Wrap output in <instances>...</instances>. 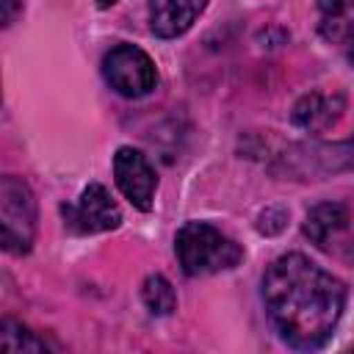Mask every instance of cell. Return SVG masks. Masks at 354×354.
Instances as JSON below:
<instances>
[{
	"label": "cell",
	"mask_w": 354,
	"mask_h": 354,
	"mask_svg": "<svg viewBox=\"0 0 354 354\" xmlns=\"http://www.w3.org/2000/svg\"><path fill=\"white\" fill-rule=\"evenodd\" d=\"M260 293L277 335L299 351L321 348L346 307V285L301 252L277 257L263 274Z\"/></svg>",
	"instance_id": "obj_1"
},
{
	"label": "cell",
	"mask_w": 354,
	"mask_h": 354,
	"mask_svg": "<svg viewBox=\"0 0 354 354\" xmlns=\"http://www.w3.org/2000/svg\"><path fill=\"white\" fill-rule=\"evenodd\" d=\"M174 252L188 277L230 271L243 260V249L207 221H185L177 230Z\"/></svg>",
	"instance_id": "obj_2"
},
{
	"label": "cell",
	"mask_w": 354,
	"mask_h": 354,
	"mask_svg": "<svg viewBox=\"0 0 354 354\" xmlns=\"http://www.w3.org/2000/svg\"><path fill=\"white\" fill-rule=\"evenodd\" d=\"M3 246L11 254H28L36 238V199L25 180L6 174L0 180Z\"/></svg>",
	"instance_id": "obj_3"
},
{
	"label": "cell",
	"mask_w": 354,
	"mask_h": 354,
	"mask_svg": "<svg viewBox=\"0 0 354 354\" xmlns=\"http://www.w3.org/2000/svg\"><path fill=\"white\" fill-rule=\"evenodd\" d=\"M102 77L116 94L127 100H141L158 86L155 61L141 47L127 41L113 44L102 55Z\"/></svg>",
	"instance_id": "obj_4"
},
{
	"label": "cell",
	"mask_w": 354,
	"mask_h": 354,
	"mask_svg": "<svg viewBox=\"0 0 354 354\" xmlns=\"http://www.w3.org/2000/svg\"><path fill=\"white\" fill-rule=\"evenodd\" d=\"M113 180L124 199L138 210H152L158 191V174L147 155L136 147H119L113 155Z\"/></svg>",
	"instance_id": "obj_5"
},
{
	"label": "cell",
	"mask_w": 354,
	"mask_h": 354,
	"mask_svg": "<svg viewBox=\"0 0 354 354\" xmlns=\"http://www.w3.org/2000/svg\"><path fill=\"white\" fill-rule=\"evenodd\" d=\"M66 213V221L75 232H83V235H94V232H108V230H116L122 224V210L119 205L111 199L108 188L100 185V183H88L83 191H80V199L64 210Z\"/></svg>",
	"instance_id": "obj_6"
},
{
	"label": "cell",
	"mask_w": 354,
	"mask_h": 354,
	"mask_svg": "<svg viewBox=\"0 0 354 354\" xmlns=\"http://www.w3.org/2000/svg\"><path fill=\"white\" fill-rule=\"evenodd\" d=\"M346 111V97L343 94H326V91H310L304 94L293 111H290V122L307 133H326L332 124H337V119Z\"/></svg>",
	"instance_id": "obj_7"
},
{
	"label": "cell",
	"mask_w": 354,
	"mask_h": 354,
	"mask_svg": "<svg viewBox=\"0 0 354 354\" xmlns=\"http://www.w3.org/2000/svg\"><path fill=\"white\" fill-rule=\"evenodd\" d=\"M207 0H149V28L158 39L183 36L205 11Z\"/></svg>",
	"instance_id": "obj_8"
},
{
	"label": "cell",
	"mask_w": 354,
	"mask_h": 354,
	"mask_svg": "<svg viewBox=\"0 0 354 354\" xmlns=\"http://www.w3.org/2000/svg\"><path fill=\"white\" fill-rule=\"evenodd\" d=\"M348 224V207L340 202H321L304 218V235L315 246H326Z\"/></svg>",
	"instance_id": "obj_9"
},
{
	"label": "cell",
	"mask_w": 354,
	"mask_h": 354,
	"mask_svg": "<svg viewBox=\"0 0 354 354\" xmlns=\"http://www.w3.org/2000/svg\"><path fill=\"white\" fill-rule=\"evenodd\" d=\"M141 299L152 315H171L177 310V293L163 274H149L144 279Z\"/></svg>",
	"instance_id": "obj_10"
},
{
	"label": "cell",
	"mask_w": 354,
	"mask_h": 354,
	"mask_svg": "<svg viewBox=\"0 0 354 354\" xmlns=\"http://www.w3.org/2000/svg\"><path fill=\"white\" fill-rule=\"evenodd\" d=\"M0 351H14V354H25V351H47V343L39 340L30 329H25L22 324H17L14 318H3L0 321Z\"/></svg>",
	"instance_id": "obj_11"
},
{
	"label": "cell",
	"mask_w": 354,
	"mask_h": 354,
	"mask_svg": "<svg viewBox=\"0 0 354 354\" xmlns=\"http://www.w3.org/2000/svg\"><path fill=\"white\" fill-rule=\"evenodd\" d=\"M318 8H321L324 14L337 17V14L351 11V8H354V0H318Z\"/></svg>",
	"instance_id": "obj_12"
},
{
	"label": "cell",
	"mask_w": 354,
	"mask_h": 354,
	"mask_svg": "<svg viewBox=\"0 0 354 354\" xmlns=\"http://www.w3.org/2000/svg\"><path fill=\"white\" fill-rule=\"evenodd\" d=\"M17 8H22V3H17V0H3V25H6V28L14 22Z\"/></svg>",
	"instance_id": "obj_13"
},
{
	"label": "cell",
	"mask_w": 354,
	"mask_h": 354,
	"mask_svg": "<svg viewBox=\"0 0 354 354\" xmlns=\"http://www.w3.org/2000/svg\"><path fill=\"white\" fill-rule=\"evenodd\" d=\"M346 58H348V64L354 66V28H351V33H348V41H346Z\"/></svg>",
	"instance_id": "obj_14"
},
{
	"label": "cell",
	"mask_w": 354,
	"mask_h": 354,
	"mask_svg": "<svg viewBox=\"0 0 354 354\" xmlns=\"http://www.w3.org/2000/svg\"><path fill=\"white\" fill-rule=\"evenodd\" d=\"M94 3H97V8H111L116 0H94Z\"/></svg>",
	"instance_id": "obj_15"
}]
</instances>
